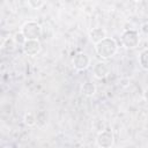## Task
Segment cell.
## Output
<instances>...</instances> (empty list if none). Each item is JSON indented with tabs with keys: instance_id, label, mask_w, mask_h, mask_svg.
Returning a JSON list of instances; mask_svg holds the SVG:
<instances>
[{
	"instance_id": "1",
	"label": "cell",
	"mask_w": 148,
	"mask_h": 148,
	"mask_svg": "<svg viewBox=\"0 0 148 148\" xmlns=\"http://www.w3.org/2000/svg\"><path fill=\"white\" fill-rule=\"evenodd\" d=\"M117 51H118V44L116 39L108 36L95 44V52L103 60L112 58L117 53Z\"/></svg>"
},
{
	"instance_id": "7",
	"label": "cell",
	"mask_w": 148,
	"mask_h": 148,
	"mask_svg": "<svg viewBox=\"0 0 148 148\" xmlns=\"http://www.w3.org/2000/svg\"><path fill=\"white\" fill-rule=\"evenodd\" d=\"M92 74L96 79L102 80L109 74V66L105 61H97L92 67Z\"/></svg>"
},
{
	"instance_id": "15",
	"label": "cell",
	"mask_w": 148,
	"mask_h": 148,
	"mask_svg": "<svg viewBox=\"0 0 148 148\" xmlns=\"http://www.w3.org/2000/svg\"><path fill=\"white\" fill-rule=\"evenodd\" d=\"M141 31H142L143 35H147V34H148V23H147V22H145V23L141 25Z\"/></svg>"
},
{
	"instance_id": "6",
	"label": "cell",
	"mask_w": 148,
	"mask_h": 148,
	"mask_svg": "<svg viewBox=\"0 0 148 148\" xmlns=\"http://www.w3.org/2000/svg\"><path fill=\"white\" fill-rule=\"evenodd\" d=\"M72 64H73V67L76 69V71H84L89 67L90 65V58L86 54V53H76L74 57H73V60H72Z\"/></svg>"
},
{
	"instance_id": "2",
	"label": "cell",
	"mask_w": 148,
	"mask_h": 148,
	"mask_svg": "<svg viewBox=\"0 0 148 148\" xmlns=\"http://www.w3.org/2000/svg\"><path fill=\"white\" fill-rule=\"evenodd\" d=\"M25 39H38L40 36H42V25L36 22V21H27L25 23H23V25L21 27V30H20Z\"/></svg>"
},
{
	"instance_id": "16",
	"label": "cell",
	"mask_w": 148,
	"mask_h": 148,
	"mask_svg": "<svg viewBox=\"0 0 148 148\" xmlns=\"http://www.w3.org/2000/svg\"><path fill=\"white\" fill-rule=\"evenodd\" d=\"M133 1H135V2H141V1H143V0H133Z\"/></svg>"
},
{
	"instance_id": "17",
	"label": "cell",
	"mask_w": 148,
	"mask_h": 148,
	"mask_svg": "<svg viewBox=\"0 0 148 148\" xmlns=\"http://www.w3.org/2000/svg\"><path fill=\"white\" fill-rule=\"evenodd\" d=\"M75 1H77V2H81V1H84V0H75Z\"/></svg>"
},
{
	"instance_id": "5",
	"label": "cell",
	"mask_w": 148,
	"mask_h": 148,
	"mask_svg": "<svg viewBox=\"0 0 148 148\" xmlns=\"http://www.w3.org/2000/svg\"><path fill=\"white\" fill-rule=\"evenodd\" d=\"M22 50L24 54L29 57H35L40 52L42 45L38 39H25V42L22 44Z\"/></svg>"
},
{
	"instance_id": "9",
	"label": "cell",
	"mask_w": 148,
	"mask_h": 148,
	"mask_svg": "<svg viewBox=\"0 0 148 148\" xmlns=\"http://www.w3.org/2000/svg\"><path fill=\"white\" fill-rule=\"evenodd\" d=\"M81 91H82V94H83L84 96L90 97V96L95 95V92H96V86H95L92 82L87 81V82H84V83L82 84Z\"/></svg>"
},
{
	"instance_id": "11",
	"label": "cell",
	"mask_w": 148,
	"mask_h": 148,
	"mask_svg": "<svg viewBox=\"0 0 148 148\" xmlns=\"http://www.w3.org/2000/svg\"><path fill=\"white\" fill-rule=\"evenodd\" d=\"M15 46H16V43H15L14 39L10 38V37L6 38V39L3 40V43H2V49H3V51L7 52V53L13 52V51L15 50Z\"/></svg>"
},
{
	"instance_id": "3",
	"label": "cell",
	"mask_w": 148,
	"mask_h": 148,
	"mask_svg": "<svg viewBox=\"0 0 148 148\" xmlns=\"http://www.w3.org/2000/svg\"><path fill=\"white\" fill-rule=\"evenodd\" d=\"M120 40L125 49H135L140 44V34L134 29H126L123 31Z\"/></svg>"
},
{
	"instance_id": "13",
	"label": "cell",
	"mask_w": 148,
	"mask_h": 148,
	"mask_svg": "<svg viewBox=\"0 0 148 148\" xmlns=\"http://www.w3.org/2000/svg\"><path fill=\"white\" fill-rule=\"evenodd\" d=\"M45 3V0H28V5L32 9H39Z\"/></svg>"
},
{
	"instance_id": "12",
	"label": "cell",
	"mask_w": 148,
	"mask_h": 148,
	"mask_svg": "<svg viewBox=\"0 0 148 148\" xmlns=\"http://www.w3.org/2000/svg\"><path fill=\"white\" fill-rule=\"evenodd\" d=\"M23 120H24V124H25L27 126H34V125H36V123H37V118H36V116H35L32 112H27V113L24 114Z\"/></svg>"
},
{
	"instance_id": "14",
	"label": "cell",
	"mask_w": 148,
	"mask_h": 148,
	"mask_svg": "<svg viewBox=\"0 0 148 148\" xmlns=\"http://www.w3.org/2000/svg\"><path fill=\"white\" fill-rule=\"evenodd\" d=\"M13 39H14V42H15L16 44H18V45H22V44L25 42V37H24V35H23L21 31L16 32V34L14 35Z\"/></svg>"
},
{
	"instance_id": "4",
	"label": "cell",
	"mask_w": 148,
	"mask_h": 148,
	"mask_svg": "<svg viewBox=\"0 0 148 148\" xmlns=\"http://www.w3.org/2000/svg\"><path fill=\"white\" fill-rule=\"evenodd\" d=\"M114 142V135L111 130L105 128L101 131L96 136V145L101 148H110L113 146Z\"/></svg>"
},
{
	"instance_id": "8",
	"label": "cell",
	"mask_w": 148,
	"mask_h": 148,
	"mask_svg": "<svg viewBox=\"0 0 148 148\" xmlns=\"http://www.w3.org/2000/svg\"><path fill=\"white\" fill-rule=\"evenodd\" d=\"M104 37H106V31H105V29H103V28H101V27L92 28V29L89 31V39H90V42H92L94 44L98 43V42L102 40Z\"/></svg>"
},
{
	"instance_id": "10",
	"label": "cell",
	"mask_w": 148,
	"mask_h": 148,
	"mask_svg": "<svg viewBox=\"0 0 148 148\" xmlns=\"http://www.w3.org/2000/svg\"><path fill=\"white\" fill-rule=\"evenodd\" d=\"M139 65L143 71H148V49H143L139 54Z\"/></svg>"
},
{
	"instance_id": "18",
	"label": "cell",
	"mask_w": 148,
	"mask_h": 148,
	"mask_svg": "<svg viewBox=\"0 0 148 148\" xmlns=\"http://www.w3.org/2000/svg\"><path fill=\"white\" fill-rule=\"evenodd\" d=\"M0 22H1V17H0Z\"/></svg>"
}]
</instances>
